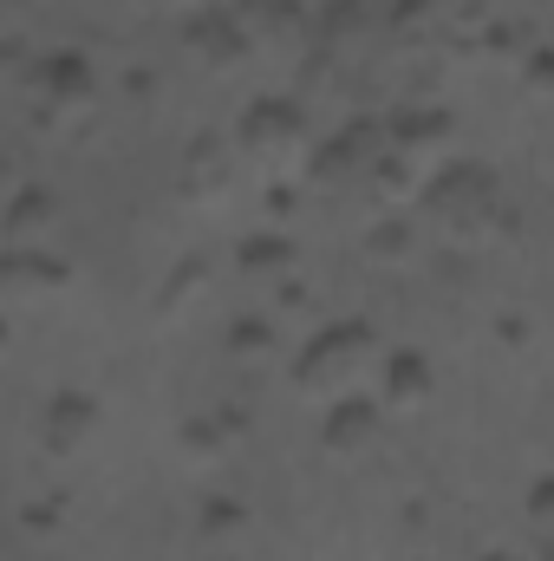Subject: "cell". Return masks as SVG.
Segmentation results:
<instances>
[{
	"instance_id": "cell-1",
	"label": "cell",
	"mask_w": 554,
	"mask_h": 561,
	"mask_svg": "<svg viewBox=\"0 0 554 561\" xmlns=\"http://www.w3.org/2000/svg\"><path fill=\"white\" fill-rule=\"evenodd\" d=\"M385 359H392V346L379 340V327H366V320H333V327H320V333L300 346L293 386H300L307 405H326V412H333V405H346V399L379 392Z\"/></svg>"
},
{
	"instance_id": "cell-2",
	"label": "cell",
	"mask_w": 554,
	"mask_h": 561,
	"mask_svg": "<svg viewBox=\"0 0 554 561\" xmlns=\"http://www.w3.org/2000/svg\"><path fill=\"white\" fill-rule=\"evenodd\" d=\"M417 209H424V229L430 236H443V242H483L503 222V183H496L489 163H463L457 157V163H443L424 183Z\"/></svg>"
},
{
	"instance_id": "cell-3",
	"label": "cell",
	"mask_w": 554,
	"mask_h": 561,
	"mask_svg": "<svg viewBox=\"0 0 554 561\" xmlns=\"http://www.w3.org/2000/svg\"><path fill=\"white\" fill-rule=\"evenodd\" d=\"M235 150L262 176H293V170L313 163L320 144H313V118H307L300 99H249L242 118H235Z\"/></svg>"
},
{
	"instance_id": "cell-4",
	"label": "cell",
	"mask_w": 554,
	"mask_h": 561,
	"mask_svg": "<svg viewBox=\"0 0 554 561\" xmlns=\"http://www.w3.org/2000/svg\"><path fill=\"white\" fill-rule=\"evenodd\" d=\"M92 112H99V72L79 53H53L33 72V118H39V131L66 138L79 125H92Z\"/></svg>"
},
{
	"instance_id": "cell-5",
	"label": "cell",
	"mask_w": 554,
	"mask_h": 561,
	"mask_svg": "<svg viewBox=\"0 0 554 561\" xmlns=\"http://www.w3.org/2000/svg\"><path fill=\"white\" fill-rule=\"evenodd\" d=\"M385 150H392L399 163H412L417 176L430 183L443 163H457V125H450V112H437V105L399 112V118L385 125Z\"/></svg>"
},
{
	"instance_id": "cell-6",
	"label": "cell",
	"mask_w": 554,
	"mask_h": 561,
	"mask_svg": "<svg viewBox=\"0 0 554 561\" xmlns=\"http://www.w3.org/2000/svg\"><path fill=\"white\" fill-rule=\"evenodd\" d=\"M183 46H189L216 79H235V72L249 66V53H255V39L242 33V20H235V13H203V20H189Z\"/></svg>"
},
{
	"instance_id": "cell-7",
	"label": "cell",
	"mask_w": 554,
	"mask_h": 561,
	"mask_svg": "<svg viewBox=\"0 0 554 561\" xmlns=\"http://www.w3.org/2000/svg\"><path fill=\"white\" fill-rule=\"evenodd\" d=\"M430 392H437V373H430V359L424 353H392L385 359V373H379V412L385 419H412L430 405Z\"/></svg>"
},
{
	"instance_id": "cell-8",
	"label": "cell",
	"mask_w": 554,
	"mask_h": 561,
	"mask_svg": "<svg viewBox=\"0 0 554 561\" xmlns=\"http://www.w3.org/2000/svg\"><path fill=\"white\" fill-rule=\"evenodd\" d=\"M379 163H385V138H366V131H346V138L313 150V176L326 190H339V183H366L372 190V170Z\"/></svg>"
},
{
	"instance_id": "cell-9",
	"label": "cell",
	"mask_w": 554,
	"mask_h": 561,
	"mask_svg": "<svg viewBox=\"0 0 554 561\" xmlns=\"http://www.w3.org/2000/svg\"><path fill=\"white\" fill-rule=\"evenodd\" d=\"M235 163H242L235 138L229 144L196 138L189 157H183V196H189V203H229V170H235Z\"/></svg>"
},
{
	"instance_id": "cell-10",
	"label": "cell",
	"mask_w": 554,
	"mask_h": 561,
	"mask_svg": "<svg viewBox=\"0 0 554 561\" xmlns=\"http://www.w3.org/2000/svg\"><path fill=\"white\" fill-rule=\"evenodd\" d=\"M72 280L66 262H53V249H7V294L13 300H46Z\"/></svg>"
},
{
	"instance_id": "cell-11",
	"label": "cell",
	"mask_w": 554,
	"mask_h": 561,
	"mask_svg": "<svg viewBox=\"0 0 554 561\" xmlns=\"http://www.w3.org/2000/svg\"><path fill=\"white\" fill-rule=\"evenodd\" d=\"M379 399L366 405V399H346V405H333L326 412V450L333 457H359V450H372V437H379Z\"/></svg>"
},
{
	"instance_id": "cell-12",
	"label": "cell",
	"mask_w": 554,
	"mask_h": 561,
	"mask_svg": "<svg viewBox=\"0 0 554 561\" xmlns=\"http://www.w3.org/2000/svg\"><path fill=\"white\" fill-rule=\"evenodd\" d=\"M53 222H59V203H53L46 190H20V196L7 203V236H13V249H33Z\"/></svg>"
},
{
	"instance_id": "cell-13",
	"label": "cell",
	"mask_w": 554,
	"mask_h": 561,
	"mask_svg": "<svg viewBox=\"0 0 554 561\" xmlns=\"http://www.w3.org/2000/svg\"><path fill=\"white\" fill-rule=\"evenodd\" d=\"M85 431H92V399L59 392V405H46V450H53V457L79 450V437H85Z\"/></svg>"
},
{
	"instance_id": "cell-14",
	"label": "cell",
	"mask_w": 554,
	"mask_h": 561,
	"mask_svg": "<svg viewBox=\"0 0 554 561\" xmlns=\"http://www.w3.org/2000/svg\"><path fill=\"white\" fill-rule=\"evenodd\" d=\"M529 536H535V556L554 561V477L529 490Z\"/></svg>"
},
{
	"instance_id": "cell-15",
	"label": "cell",
	"mask_w": 554,
	"mask_h": 561,
	"mask_svg": "<svg viewBox=\"0 0 554 561\" xmlns=\"http://www.w3.org/2000/svg\"><path fill=\"white\" fill-rule=\"evenodd\" d=\"M522 79H529V85H535V92H554V53H535V59H529V72H522Z\"/></svg>"
}]
</instances>
